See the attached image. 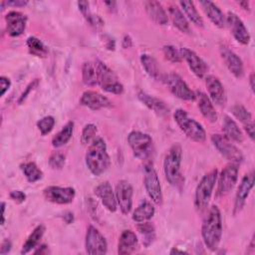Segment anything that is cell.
<instances>
[{
  "instance_id": "obj_1",
  "label": "cell",
  "mask_w": 255,
  "mask_h": 255,
  "mask_svg": "<svg viewBox=\"0 0 255 255\" xmlns=\"http://www.w3.org/2000/svg\"><path fill=\"white\" fill-rule=\"evenodd\" d=\"M201 236L205 246L215 251L222 237V218L221 213L216 205H212L205 215L201 225Z\"/></svg>"
},
{
  "instance_id": "obj_2",
  "label": "cell",
  "mask_w": 255,
  "mask_h": 255,
  "mask_svg": "<svg viewBox=\"0 0 255 255\" xmlns=\"http://www.w3.org/2000/svg\"><path fill=\"white\" fill-rule=\"evenodd\" d=\"M181 146L178 143H174L168 149L163 160V171L165 178L169 184L179 192L182 191L184 186V176L181 172Z\"/></svg>"
},
{
  "instance_id": "obj_3",
  "label": "cell",
  "mask_w": 255,
  "mask_h": 255,
  "mask_svg": "<svg viewBox=\"0 0 255 255\" xmlns=\"http://www.w3.org/2000/svg\"><path fill=\"white\" fill-rule=\"evenodd\" d=\"M85 160L89 170L96 176H100L109 168L111 159L107 151L106 141L102 137L97 136L90 143Z\"/></svg>"
},
{
  "instance_id": "obj_4",
  "label": "cell",
  "mask_w": 255,
  "mask_h": 255,
  "mask_svg": "<svg viewBox=\"0 0 255 255\" xmlns=\"http://www.w3.org/2000/svg\"><path fill=\"white\" fill-rule=\"evenodd\" d=\"M173 118L179 128L185 133L188 138L196 142H203L205 140V129L197 121L189 117L186 111L182 109L176 110L173 114Z\"/></svg>"
},
{
  "instance_id": "obj_5",
  "label": "cell",
  "mask_w": 255,
  "mask_h": 255,
  "mask_svg": "<svg viewBox=\"0 0 255 255\" xmlns=\"http://www.w3.org/2000/svg\"><path fill=\"white\" fill-rule=\"evenodd\" d=\"M217 175L218 171L214 168L204 174L197 184L194 194V207L198 212H202L206 209L217 180Z\"/></svg>"
},
{
  "instance_id": "obj_6",
  "label": "cell",
  "mask_w": 255,
  "mask_h": 255,
  "mask_svg": "<svg viewBox=\"0 0 255 255\" xmlns=\"http://www.w3.org/2000/svg\"><path fill=\"white\" fill-rule=\"evenodd\" d=\"M128 142L136 158L149 160L152 157L154 148L152 138L149 134L139 130H132L128 135Z\"/></svg>"
},
{
  "instance_id": "obj_7",
  "label": "cell",
  "mask_w": 255,
  "mask_h": 255,
  "mask_svg": "<svg viewBox=\"0 0 255 255\" xmlns=\"http://www.w3.org/2000/svg\"><path fill=\"white\" fill-rule=\"evenodd\" d=\"M95 65L97 72V83L102 90L115 95L123 94L124 86L116 73L102 61H97Z\"/></svg>"
},
{
  "instance_id": "obj_8",
  "label": "cell",
  "mask_w": 255,
  "mask_h": 255,
  "mask_svg": "<svg viewBox=\"0 0 255 255\" xmlns=\"http://www.w3.org/2000/svg\"><path fill=\"white\" fill-rule=\"evenodd\" d=\"M161 81L176 98L184 101H194L195 93L187 86L182 78L176 73H167L161 76Z\"/></svg>"
},
{
  "instance_id": "obj_9",
  "label": "cell",
  "mask_w": 255,
  "mask_h": 255,
  "mask_svg": "<svg viewBox=\"0 0 255 255\" xmlns=\"http://www.w3.org/2000/svg\"><path fill=\"white\" fill-rule=\"evenodd\" d=\"M144 176L143 184L148 197L155 204H161L162 202V191L159 178L155 168L150 161L144 164Z\"/></svg>"
},
{
  "instance_id": "obj_10",
  "label": "cell",
  "mask_w": 255,
  "mask_h": 255,
  "mask_svg": "<svg viewBox=\"0 0 255 255\" xmlns=\"http://www.w3.org/2000/svg\"><path fill=\"white\" fill-rule=\"evenodd\" d=\"M211 141L219 153L230 162L238 164L243 161L244 157L240 149H238L237 146L233 144L232 140L227 138L225 135L218 133L212 134Z\"/></svg>"
},
{
  "instance_id": "obj_11",
  "label": "cell",
  "mask_w": 255,
  "mask_h": 255,
  "mask_svg": "<svg viewBox=\"0 0 255 255\" xmlns=\"http://www.w3.org/2000/svg\"><path fill=\"white\" fill-rule=\"evenodd\" d=\"M238 164L231 162L221 170L219 175H217V197L227 195L234 188L238 179Z\"/></svg>"
},
{
  "instance_id": "obj_12",
  "label": "cell",
  "mask_w": 255,
  "mask_h": 255,
  "mask_svg": "<svg viewBox=\"0 0 255 255\" xmlns=\"http://www.w3.org/2000/svg\"><path fill=\"white\" fill-rule=\"evenodd\" d=\"M85 247L86 252L91 255H102L107 253V240L104 235L93 225H90L87 229Z\"/></svg>"
},
{
  "instance_id": "obj_13",
  "label": "cell",
  "mask_w": 255,
  "mask_h": 255,
  "mask_svg": "<svg viewBox=\"0 0 255 255\" xmlns=\"http://www.w3.org/2000/svg\"><path fill=\"white\" fill-rule=\"evenodd\" d=\"M44 197L46 200L56 204H68L71 203L76 195V191L73 187L67 186H56L51 185L43 190Z\"/></svg>"
},
{
  "instance_id": "obj_14",
  "label": "cell",
  "mask_w": 255,
  "mask_h": 255,
  "mask_svg": "<svg viewBox=\"0 0 255 255\" xmlns=\"http://www.w3.org/2000/svg\"><path fill=\"white\" fill-rule=\"evenodd\" d=\"M132 187L128 180L122 179L116 186V199L123 214H128L132 207Z\"/></svg>"
},
{
  "instance_id": "obj_15",
  "label": "cell",
  "mask_w": 255,
  "mask_h": 255,
  "mask_svg": "<svg viewBox=\"0 0 255 255\" xmlns=\"http://www.w3.org/2000/svg\"><path fill=\"white\" fill-rule=\"evenodd\" d=\"M226 25H228L235 40L242 44L248 45L250 42V34L245 27L243 21L233 12L229 11L226 16Z\"/></svg>"
},
{
  "instance_id": "obj_16",
  "label": "cell",
  "mask_w": 255,
  "mask_h": 255,
  "mask_svg": "<svg viewBox=\"0 0 255 255\" xmlns=\"http://www.w3.org/2000/svg\"><path fill=\"white\" fill-rule=\"evenodd\" d=\"M219 52L229 72L237 79L242 78L244 75V66L240 57L235 52H233L231 49H229L227 46H224V45L220 47Z\"/></svg>"
},
{
  "instance_id": "obj_17",
  "label": "cell",
  "mask_w": 255,
  "mask_h": 255,
  "mask_svg": "<svg viewBox=\"0 0 255 255\" xmlns=\"http://www.w3.org/2000/svg\"><path fill=\"white\" fill-rule=\"evenodd\" d=\"M179 51H180L182 59L185 60L189 69L191 70V72L197 78H200V79L204 78L208 71V66L202 60V58H200L194 51H192L186 47L180 48Z\"/></svg>"
},
{
  "instance_id": "obj_18",
  "label": "cell",
  "mask_w": 255,
  "mask_h": 255,
  "mask_svg": "<svg viewBox=\"0 0 255 255\" xmlns=\"http://www.w3.org/2000/svg\"><path fill=\"white\" fill-rule=\"evenodd\" d=\"M254 185V172L251 171L247 174H245L237 188L236 194H235V200H234V208L233 212L234 214L239 213L242 208L245 205L246 199Z\"/></svg>"
},
{
  "instance_id": "obj_19",
  "label": "cell",
  "mask_w": 255,
  "mask_h": 255,
  "mask_svg": "<svg viewBox=\"0 0 255 255\" xmlns=\"http://www.w3.org/2000/svg\"><path fill=\"white\" fill-rule=\"evenodd\" d=\"M6 30L9 36L18 37L22 35L26 28L27 17L19 11H9L5 16Z\"/></svg>"
},
{
  "instance_id": "obj_20",
  "label": "cell",
  "mask_w": 255,
  "mask_h": 255,
  "mask_svg": "<svg viewBox=\"0 0 255 255\" xmlns=\"http://www.w3.org/2000/svg\"><path fill=\"white\" fill-rule=\"evenodd\" d=\"M205 85L211 102L220 107L224 106L226 103V93L220 80L213 75H208L205 78Z\"/></svg>"
},
{
  "instance_id": "obj_21",
  "label": "cell",
  "mask_w": 255,
  "mask_h": 255,
  "mask_svg": "<svg viewBox=\"0 0 255 255\" xmlns=\"http://www.w3.org/2000/svg\"><path fill=\"white\" fill-rule=\"evenodd\" d=\"M80 104L84 107H87L93 111H98L101 109L111 108L113 103L104 95L96 91H86L82 94L80 99Z\"/></svg>"
},
{
  "instance_id": "obj_22",
  "label": "cell",
  "mask_w": 255,
  "mask_h": 255,
  "mask_svg": "<svg viewBox=\"0 0 255 255\" xmlns=\"http://www.w3.org/2000/svg\"><path fill=\"white\" fill-rule=\"evenodd\" d=\"M96 196L101 200L103 205L111 212H115L118 208V202L116 199V194L113 187L109 181H104L100 183L95 188Z\"/></svg>"
},
{
  "instance_id": "obj_23",
  "label": "cell",
  "mask_w": 255,
  "mask_h": 255,
  "mask_svg": "<svg viewBox=\"0 0 255 255\" xmlns=\"http://www.w3.org/2000/svg\"><path fill=\"white\" fill-rule=\"evenodd\" d=\"M137 98L145 107H147L150 111H152L156 115L160 117H164L169 114V109L162 100L155 98L143 91H139L137 93Z\"/></svg>"
},
{
  "instance_id": "obj_24",
  "label": "cell",
  "mask_w": 255,
  "mask_h": 255,
  "mask_svg": "<svg viewBox=\"0 0 255 255\" xmlns=\"http://www.w3.org/2000/svg\"><path fill=\"white\" fill-rule=\"evenodd\" d=\"M138 248V239L131 230H124L118 243V253L121 255L131 254Z\"/></svg>"
},
{
  "instance_id": "obj_25",
  "label": "cell",
  "mask_w": 255,
  "mask_h": 255,
  "mask_svg": "<svg viewBox=\"0 0 255 255\" xmlns=\"http://www.w3.org/2000/svg\"><path fill=\"white\" fill-rule=\"evenodd\" d=\"M199 4L201 5L204 13L208 17V19L218 28H224L226 26V17L221 11V9L213 2L205 0L200 1Z\"/></svg>"
},
{
  "instance_id": "obj_26",
  "label": "cell",
  "mask_w": 255,
  "mask_h": 255,
  "mask_svg": "<svg viewBox=\"0 0 255 255\" xmlns=\"http://www.w3.org/2000/svg\"><path fill=\"white\" fill-rule=\"evenodd\" d=\"M195 99L197 100V106L201 113V115L210 123H215L218 119L217 113L215 111V108L213 106V103L209 99V97L202 93L197 92L195 94Z\"/></svg>"
},
{
  "instance_id": "obj_27",
  "label": "cell",
  "mask_w": 255,
  "mask_h": 255,
  "mask_svg": "<svg viewBox=\"0 0 255 255\" xmlns=\"http://www.w3.org/2000/svg\"><path fill=\"white\" fill-rule=\"evenodd\" d=\"M143 6L148 17L158 25H165L168 22V16L158 1H145Z\"/></svg>"
},
{
  "instance_id": "obj_28",
  "label": "cell",
  "mask_w": 255,
  "mask_h": 255,
  "mask_svg": "<svg viewBox=\"0 0 255 255\" xmlns=\"http://www.w3.org/2000/svg\"><path fill=\"white\" fill-rule=\"evenodd\" d=\"M222 130L224 132V135L232 141L242 142L244 139L243 133L239 128L238 125L234 120H232L228 116L224 117L223 124H222Z\"/></svg>"
},
{
  "instance_id": "obj_29",
  "label": "cell",
  "mask_w": 255,
  "mask_h": 255,
  "mask_svg": "<svg viewBox=\"0 0 255 255\" xmlns=\"http://www.w3.org/2000/svg\"><path fill=\"white\" fill-rule=\"evenodd\" d=\"M168 14L171 18L172 24L176 27L180 32L188 34L190 33V27L187 18L183 14V12L175 5H171L168 8Z\"/></svg>"
},
{
  "instance_id": "obj_30",
  "label": "cell",
  "mask_w": 255,
  "mask_h": 255,
  "mask_svg": "<svg viewBox=\"0 0 255 255\" xmlns=\"http://www.w3.org/2000/svg\"><path fill=\"white\" fill-rule=\"evenodd\" d=\"M155 213L154 206L151 204V202L144 200L142 201L132 212V220L140 223L149 220Z\"/></svg>"
},
{
  "instance_id": "obj_31",
  "label": "cell",
  "mask_w": 255,
  "mask_h": 255,
  "mask_svg": "<svg viewBox=\"0 0 255 255\" xmlns=\"http://www.w3.org/2000/svg\"><path fill=\"white\" fill-rule=\"evenodd\" d=\"M44 233H45V226L44 225L40 224V225L36 226L34 228V230L32 231V233L27 238V240L25 241V243L23 244L22 249H21V254H27L30 251H32V249L36 248L37 245L39 244L40 240L42 239Z\"/></svg>"
},
{
  "instance_id": "obj_32",
  "label": "cell",
  "mask_w": 255,
  "mask_h": 255,
  "mask_svg": "<svg viewBox=\"0 0 255 255\" xmlns=\"http://www.w3.org/2000/svg\"><path fill=\"white\" fill-rule=\"evenodd\" d=\"M140 63L142 68L144 69L145 73L152 79L158 80L161 79V75L159 72V68L157 65L156 60L148 54L140 55Z\"/></svg>"
},
{
  "instance_id": "obj_33",
  "label": "cell",
  "mask_w": 255,
  "mask_h": 255,
  "mask_svg": "<svg viewBox=\"0 0 255 255\" xmlns=\"http://www.w3.org/2000/svg\"><path fill=\"white\" fill-rule=\"evenodd\" d=\"M78 7H79V10L81 11V13L83 14V16L85 17V19L87 20V22L91 26H93L96 29H100L104 26V23H105L104 20L99 15H95L94 13L91 12L90 7H89V2L79 1Z\"/></svg>"
},
{
  "instance_id": "obj_34",
  "label": "cell",
  "mask_w": 255,
  "mask_h": 255,
  "mask_svg": "<svg viewBox=\"0 0 255 255\" xmlns=\"http://www.w3.org/2000/svg\"><path fill=\"white\" fill-rule=\"evenodd\" d=\"M73 131H74V122L70 121L52 138V145L54 147H60L65 145L71 139L73 135Z\"/></svg>"
},
{
  "instance_id": "obj_35",
  "label": "cell",
  "mask_w": 255,
  "mask_h": 255,
  "mask_svg": "<svg viewBox=\"0 0 255 255\" xmlns=\"http://www.w3.org/2000/svg\"><path fill=\"white\" fill-rule=\"evenodd\" d=\"M179 5L183 10V14L185 17L190 20L194 25L202 27L203 26V19L199 15L194 3L192 1H180Z\"/></svg>"
},
{
  "instance_id": "obj_36",
  "label": "cell",
  "mask_w": 255,
  "mask_h": 255,
  "mask_svg": "<svg viewBox=\"0 0 255 255\" xmlns=\"http://www.w3.org/2000/svg\"><path fill=\"white\" fill-rule=\"evenodd\" d=\"M26 46L29 50V53L32 54L33 56H36L39 58H46L48 56V48L37 37H34V36L28 37L26 40Z\"/></svg>"
},
{
  "instance_id": "obj_37",
  "label": "cell",
  "mask_w": 255,
  "mask_h": 255,
  "mask_svg": "<svg viewBox=\"0 0 255 255\" xmlns=\"http://www.w3.org/2000/svg\"><path fill=\"white\" fill-rule=\"evenodd\" d=\"M136 228H137L138 233L142 237V244L145 247H148L149 245H151L155 239L154 226L150 222L144 221V222L138 223Z\"/></svg>"
},
{
  "instance_id": "obj_38",
  "label": "cell",
  "mask_w": 255,
  "mask_h": 255,
  "mask_svg": "<svg viewBox=\"0 0 255 255\" xmlns=\"http://www.w3.org/2000/svg\"><path fill=\"white\" fill-rule=\"evenodd\" d=\"M82 80L87 86L94 87L97 83V72L96 65L91 62H85L82 66Z\"/></svg>"
},
{
  "instance_id": "obj_39",
  "label": "cell",
  "mask_w": 255,
  "mask_h": 255,
  "mask_svg": "<svg viewBox=\"0 0 255 255\" xmlns=\"http://www.w3.org/2000/svg\"><path fill=\"white\" fill-rule=\"evenodd\" d=\"M22 171H23L26 179L31 183L40 180L43 176L42 170L33 161H29V162L24 163L22 165Z\"/></svg>"
},
{
  "instance_id": "obj_40",
  "label": "cell",
  "mask_w": 255,
  "mask_h": 255,
  "mask_svg": "<svg viewBox=\"0 0 255 255\" xmlns=\"http://www.w3.org/2000/svg\"><path fill=\"white\" fill-rule=\"evenodd\" d=\"M231 113H232L233 116H234L237 120H239L243 125H246V124H248V123H250V122H253V121H252V116H251V114L248 112V110H247L244 106H242V105H240V104H236V105L232 106V108H231Z\"/></svg>"
},
{
  "instance_id": "obj_41",
  "label": "cell",
  "mask_w": 255,
  "mask_h": 255,
  "mask_svg": "<svg viewBox=\"0 0 255 255\" xmlns=\"http://www.w3.org/2000/svg\"><path fill=\"white\" fill-rule=\"evenodd\" d=\"M97 126H95L94 124H88L84 127L83 130H82V134H81V142L83 144H90L97 136Z\"/></svg>"
},
{
  "instance_id": "obj_42",
  "label": "cell",
  "mask_w": 255,
  "mask_h": 255,
  "mask_svg": "<svg viewBox=\"0 0 255 255\" xmlns=\"http://www.w3.org/2000/svg\"><path fill=\"white\" fill-rule=\"evenodd\" d=\"M56 124L55 119L52 116H46L37 122V128L42 135H46L54 128Z\"/></svg>"
},
{
  "instance_id": "obj_43",
  "label": "cell",
  "mask_w": 255,
  "mask_h": 255,
  "mask_svg": "<svg viewBox=\"0 0 255 255\" xmlns=\"http://www.w3.org/2000/svg\"><path fill=\"white\" fill-rule=\"evenodd\" d=\"M162 52L166 60L171 63H180L182 61V57L180 51L177 50L172 45H165L162 47Z\"/></svg>"
},
{
  "instance_id": "obj_44",
  "label": "cell",
  "mask_w": 255,
  "mask_h": 255,
  "mask_svg": "<svg viewBox=\"0 0 255 255\" xmlns=\"http://www.w3.org/2000/svg\"><path fill=\"white\" fill-rule=\"evenodd\" d=\"M66 157L60 151L53 152L49 157V165L53 169H62L65 165Z\"/></svg>"
},
{
  "instance_id": "obj_45",
  "label": "cell",
  "mask_w": 255,
  "mask_h": 255,
  "mask_svg": "<svg viewBox=\"0 0 255 255\" xmlns=\"http://www.w3.org/2000/svg\"><path fill=\"white\" fill-rule=\"evenodd\" d=\"M38 85H39V80H38V79H35V80H33L32 82H30V83L28 84V86L25 88V90L23 91V93L21 94V96L19 97V99H18V104L21 105V104L26 100V98L28 97V95H29L35 88L38 87Z\"/></svg>"
},
{
  "instance_id": "obj_46",
  "label": "cell",
  "mask_w": 255,
  "mask_h": 255,
  "mask_svg": "<svg viewBox=\"0 0 255 255\" xmlns=\"http://www.w3.org/2000/svg\"><path fill=\"white\" fill-rule=\"evenodd\" d=\"M10 198L16 203H22L26 199V194L21 190H12L9 194Z\"/></svg>"
},
{
  "instance_id": "obj_47",
  "label": "cell",
  "mask_w": 255,
  "mask_h": 255,
  "mask_svg": "<svg viewBox=\"0 0 255 255\" xmlns=\"http://www.w3.org/2000/svg\"><path fill=\"white\" fill-rule=\"evenodd\" d=\"M0 85H1V96H4L11 86V81L9 78L2 76L0 77Z\"/></svg>"
},
{
  "instance_id": "obj_48",
  "label": "cell",
  "mask_w": 255,
  "mask_h": 255,
  "mask_svg": "<svg viewBox=\"0 0 255 255\" xmlns=\"http://www.w3.org/2000/svg\"><path fill=\"white\" fill-rule=\"evenodd\" d=\"M11 247H12L11 242H10L8 239H5V240L1 243V247H0V254H2V255L7 254V253L11 250Z\"/></svg>"
},
{
  "instance_id": "obj_49",
  "label": "cell",
  "mask_w": 255,
  "mask_h": 255,
  "mask_svg": "<svg viewBox=\"0 0 255 255\" xmlns=\"http://www.w3.org/2000/svg\"><path fill=\"white\" fill-rule=\"evenodd\" d=\"M244 129L247 132V135L253 140L254 139V124H253V122H250V123L244 125Z\"/></svg>"
},
{
  "instance_id": "obj_50",
  "label": "cell",
  "mask_w": 255,
  "mask_h": 255,
  "mask_svg": "<svg viewBox=\"0 0 255 255\" xmlns=\"http://www.w3.org/2000/svg\"><path fill=\"white\" fill-rule=\"evenodd\" d=\"M7 6H14V7H24L28 4V1L24 0H13V1H7L5 2Z\"/></svg>"
},
{
  "instance_id": "obj_51",
  "label": "cell",
  "mask_w": 255,
  "mask_h": 255,
  "mask_svg": "<svg viewBox=\"0 0 255 255\" xmlns=\"http://www.w3.org/2000/svg\"><path fill=\"white\" fill-rule=\"evenodd\" d=\"M122 46L124 49H128L132 46V40L129 35H125L122 41Z\"/></svg>"
},
{
  "instance_id": "obj_52",
  "label": "cell",
  "mask_w": 255,
  "mask_h": 255,
  "mask_svg": "<svg viewBox=\"0 0 255 255\" xmlns=\"http://www.w3.org/2000/svg\"><path fill=\"white\" fill-rule=\"evenodd\" d=\"M63 218H64V221H65L67 224H71V223L74 221V215H73V213H71V212H66V213L64 214Z\"/></svg>"
},
{
  "instance_id": "obj_53",
  "label": "cell",
  "mask_w": 255,
  "mask_h": 255,
  "mask_svg": "<svg viewBox=\"0 0 255 255\" xmlns=\"http://www.w3.org/2000/svg\"><path fill=\"white\" fill-rule=\"evenodd\" d=\"M115 41L114 39H112L111 37H108V40H107V43H106V47L108 50H115Z\"/></svg>"
},
{
  "instance_id": "obj_54",
  "label": "cell",
  "mask_w": 255,
  "mask_h": 255,
  "mask_svg": "<svg viewBox=\"0 0 255 255\" xmlns=\"http://www.w3.org/2000/svg\"><path fill=\"white\" fill-rule=\"evenodd\" d=\"M5 207L6 204L4 201L1 202V225H4L5 223Z\"/></svg>"
},
{
  "instance_id": "obj_55",
  "label": "cell",
  "mask_w": 255,
  "mask_h": 255,
  "mask_svg": "<svg viewBox=\"0 0 255 255\" xmlns=\"http://www.w3.org/2000/svg\"><path fill=\"white\" fill-rule=\"evenodd\" d=\"M238 4L242 7V9L249 11V2L248 1H240V2H238Z\"/></svg>"
},
{
  "instance_id": "obj_56",
  "label": "cell",
  "mask_w": 255,
  "mask_h": 255,
  "mask_svg": "<svg viewBox=\"0 0 255 255\" xmlns=\"http://www.w3.org/2000/svg\"><path fill=\"white\" fill-rule=\"evenodd\" d=\"M249 84H250V89L253 92L254 91V74L251 73L249 76Z\"/></svg>"
},
{
  "instance_id": "obj_57",
  "label": "cell",
  "mask_w": 255,
  "mask_h": 255,
  "mask_svg": "<svg viewBox=\"0 0 255 255\" xmlns=\"http://www.w3.org/2000/svg\"><path fill=\"white\" fill-rule=\"evenodd\" d=\"M248 249H250V250L247 251L248 253H254V251H255V248H254V236L252 237V239H251V241H250V244H249V246H248Z\"/></svg>"
},
{
  "instance_id": "obj_58",
  "label": "cell",
  "mask_w": 255,
  "mask_h": 255,
  "mask_svg": "<svg viewBox=\"0 0 255 255\" xmlns=\"http://www.w3.org/2000/svg\"><path fill=\"white\" fill-rule=\"evenodd\" d=\"M170 254H176V253H180V254H186L187 252H185V251H183V250H179V249H177V248H172L171 250H170V252H169Z\"/></svg>"
},
{
  "instance_id": "obj_59",
  "label": "cell",
  "mask_w": 255,
  "mask_h": 255,
  "mask_svg": "<svg viewBox=\"0 0 255 255\" xmlns=\"http://www.w3.org/2000/svg\"><path fill=\"white\" fill-rule=\"evenodd\" d=\"M45 248H47V246H46V245H42V246H41V249H45ZM34 253H40V254H43L44 252H43L42 250H40V249H39L38 251H35Z\"/></svg>"
}]
</instances>
